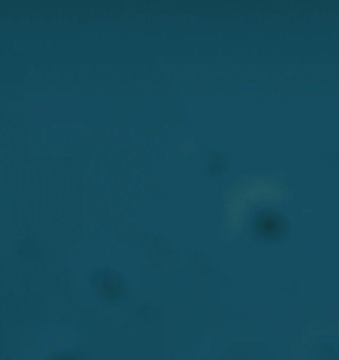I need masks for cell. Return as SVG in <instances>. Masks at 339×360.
Here are the masks:
<instances>
[]
</instances>
